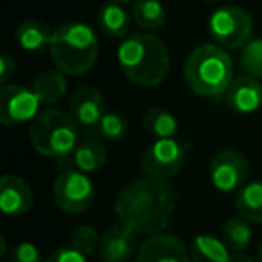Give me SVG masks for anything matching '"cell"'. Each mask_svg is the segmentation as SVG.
<instances>
[{"label": "cell", "instance_id": "cell-1", "mask_svg": "<svg viewBox=\"0 0 262 262\" xmlns=\"http://www.w3.org/2000/svg\"><path fill=\"white\" fill-rule=\"evenodd\" d=\"M119 223L139 235H158L167 230L176 210V194L162 180L137 178L119 190L113 205Z\"/></svg>", "mask_w": 262, "mask_h": 262}, {"label": "cell", "instance_id": "cell-2", "mask_svg": "<svg viewBox=\"0 0 262 262\" xmlns=\"http://www.w3.org/2000/svg\"><path fill=\"white\" fill-rule=\"evenodd\" d=\"M117 59L126 79L142 88H153L164 83L171 69L167 47L151 33L129 34L119 45Z\"/></svg>", "mask_w": 262, "mask_h": 262}, {"label": "cell", "instance_id": "cell-3", "mask_svg": "<svg viewBox=\"0 0 262 262\" xmlns=\"http://www.w3.org/2000/svg\"><path fill=\"white\" fill-rule=\"evenodd\" d=\"M79 131V124L70 113L49 108L31 122L29 140L36 153L56 160L61 169H69L72 167L74 149L81 140Z\"/></svg>", "mask_w": 262, "mask_h": 262}, {"label": "cell", "instance_id": "cell-4", "mask_svg": "<svg viewBox=\"0 0 262 262\" xmlns=\"http://www.w3.org/2000/svg\"><path fill=\"white\" fill-rule=\"evenodd\" d=\"M183 79L196 95L221 99L233 79V63L228 51L215 43L196 47L183 63Z\"/></svg>", "mask_w": 262, "mask_h": 262}, {"label": "cell", "instance_id": "cell-5", "mask_svg": "<svg viewBox=\"0 0 262 262\" xmlns=\"http://www.w3.org/2000/svg\"><path fill=\"white\" fill-rule=\"evenodd\" d=\"M51 58L56 69L69 77H79L90 72L99 56V40L90 26L69 22L52 33Z\"/></svg>", "mask_w": 262, "mask_h": 262}, {"label": "cell", "instance_id": "cell-6", "mask_svg": "<svg viewBox=\"0 0 262 262\" xmlns=\"http://www.w3.org/2000/svg\"><path fill=\"white\" fill-rule=\"evenodd\" d=\"M208 34L225 51H241L253 34L251 16L237 6H223L208 20Z\"/></svg>", "mask_w": 262, "mask_h": 262}, {"label": "cell", "instance_id": "cell-7", "mask_svg": "<svg viewBox=\"0 0 262 262\" xmlns=\"http://www.w3.org/2000/svg\"><path fill=\"white\" fill-rule=\"evenodd\" d=\"M54 201L67 214L79 215L94 205L95 189L86 172H81L76 167L63 169L61 174L54 180L52 185Z\"/></svg>", "mask_w": 262, "mask_h": 262}, {"label": "cell", "instance_id": "cell-8", "mask_svg": "<svg viewBox=\"0 0 262 262\" xmlns=\"http://www.w3.org/2000/svg\"><path fill=\"white\" fill-rule=\"evenodd\" d=\"M187 157V146L176 139L155 140L140 160L144 176L153 180H165L176 176L182 171Z\"/></svg>", "mask_w": 262, "mask_h": 262}, {"label": "cell", "instance_id": "cell-9", "mask_svg": "<svg viewBox=\"0 0 262 262\" xmlns=\"http://www.w3.org/2000/svg\"><path fill=\"white\" fill-rule=\"evenodd\" d=\"M208 172H210V182L215 190L225 194L239 192L246 185L250 164L241 151L226 147L212 158Z\"/></svg>", "mask_w": 262, "mask_h": 262}, {"label": "cell", "instance_id": "cell-10", "mask_svg": "<svg viewBox=\"0 0 262 262\" xmlns=\"http://www.w3.org/2000/svg\"><path fill=\"white\" fill-rule=\"evenodd\" d=\"M40 99L33 88H27L24 84H2L0 122L9 127L33 122L40 115Z\"/></svg>", "mask_w": 262, "mask_h": 262}, {"label": "cell", "instance_id": "cell-11", "mask_svg": "<svg viewBox=\"0 0 262 262\" xmlns=\"http://www.w3.org/2000/svg\"><path fill=\"white\" fill-rule=\"evenodd\" d=\"M69 113L86 135H97V127L106 113L104 95L95 86H79L69 99Z\"/></svg>", "mask_w": 262, "mask_h": 262}, {"label": "cell", "instance_id": "cell-12", "mask_svg": "<svg viewBox=\"0 0 262 262\" xmlns=\"http://www.w3.org/2000/svg\"><path fill=\"white\" fill-rule=\"evenodd\" d=\"M137 262H192V258L182 239L171 233H158L140 244Z\"/></svg>", "mask_w": 262, "mask_h": 262}, {"label": "cell", "instance_id": "cell-13", "mask_svg": "<svg viewBox=\"0 0 262 262\" xmlns=\"http://www.w3.org/2000/svg\"><path fill=\"white\" fill-rule=\"evenodd\" d=\"M137 235L129 226L117 223L112 225L101 237L99 255L104 262H127L137 250Z\"/></svg>", "mask_w": 262, "mask_h": 262}, {"label": "cell", "instance_id": "cell-14", "mask_svg": "<svg viewBox=\"0 0 262 262\" xmlns=\"http://www.w3.org/2000/svg\"><path fill=\"white\" fill-rule=\"evenodd\" d=\"M34 196L31 185L16 174L0 178V208L6 215H24L33 208Z\"/></svg>", "mask_w": 262, "mask_h": 262}, {"label": "cell", "instance_id": "cell-15", "mask_svg": "<svg viewBox=\"0 0 262 262\" xmlns=\"http://www.w3.org/2000/svg\"><path fill=\"white\" fill-rule=\"evenodd\" d=\"M228 106L237 113H255L262 106V84L251 76H235L225 94Z\"/></svg>", "mask_w": 262, "mask_h": 262}, {"label": "cell", "instance_id": "cell-16", "mask_svg": "<svg viewBox=\"0 0 262 262\" xmlns=\"http://www.w3.org/2000/svg\"><path fill=\"white\" fill-rule=\"evenodd\" d=\"M106 160H108V151L97 139V135L83 137L72 155V165L86 174L101 171Z\"/></svg>", "mask_w": 262, "mask_h": 262}, {"label": "cell", "instance_id": "cell-17", "mask_svg": "<svg viewBox=\"0 0 262 262\" xmlns=\"http://www.w3.org/2000/svg\"><path fill=\"white\" fill-rule=\"evenodd\" d=\"M97 26L102 34L110 38H117V40H126L129 36V27H131V16L122 4H110L102 6L97 13Z\"/></svg>", "mask_w": 262, "mask_h": 262}, {"label": "cell", "instance_id": "cell-18", "mask_svg": "<svg viewBox=\"0 0 262 262\" xmlns=\"http://www.w3.org/2000/svg\"><path fill=\"white\" fill-rule=\"evenodd\" d=\"M52 33L47 24L40 20H26L15 31L16 43L27 52H41L51 47Z\"/></svg>", "mask_w": 262, "mask_h": 262}, {"label": "cell", "instance_id": "cell-19", "mask_svg": "<svg viewBox=\"0 0 262 262\" xmlns=\"http://www.w3.org/2000/svg\"><path fill=\"white\" fill-rule=\"evenodd\" d=\"M33 90L41 104H56L67 94V76L61 70H45L33 81Z\"/></svg>", "mask_w": 262, "mask_h": 262}, {"label": "cell", "instance_id": "cell-20", "mask_svg": "<svg viewBox=\"0 0 262 262\" xmlns=\"http://www.w3.org/2000/svg\"><path fill=\"white\" fill-rule=\"evenodd\" d=\"M235 210L246 221L262 225V180L246 183L237 192Z\"/></svg>", "mask_w": 262, "mask_h": 262}, {"label": "cell", "instance_id": "cell-21", "mask_svg": "<svg viewBox=\"0 0 262 262\" xmlns=\"http://www.w3.org/2000/svg\"><path fill=\"white\" fill-rule=\"evenodd\" d=\"M189 250L192 262H230L232 257L228 246L212 235L194 237Z\"/></svg>", "mask_w": 262, "mask_h": 262}, {"label": "cell", "instance_id": "cell-22", "mask_svg": "<svg viewBox=\"0 0 262 262\" xmlns=\"http://www.w3.org/2000/svg\"><path fill=\"white\" fill-rule=\"evenodd\" d=\"M142 126L144 131L155 140L174 139L176 131H178V120L167 110L149 108L142 117Z\"/></svg>", "mask_w": 262, "mask_h": 262}, {"label": "cell", "instance_id": "cell-23", "mask_svg": "<svg viewBox=\"0 0 262 262\" xmlns=\"http://www.w3.org/2000/svg\"><path fill=\"white\" fill-rule=\"evenodd\" d=\"M131 16L144 31H157L165 24L167 13L160 0H135Z\"/></svg>", "mask_w": 262, "mask_h": 262}, {"label": "cell", "instance_id": "cell-24", "mask_svg": "<svg viewBox=\"0 0 262 262\" xmlns=\"http://www.w3.org/2000/svg\"><path fill=\"white\" fill-rule=\"evenodd\" d=\"M253 239V232L250 228V221L241 215L230 217L223 225V243L230 251H246Z\"/></svg>", "mask_w": 262, "mask_h": 262}, {"label": "cell", "instance_id": "cell-25", "mask_svg": "<svg viewBox=\"0 0 262 262\" xmlns=\"http://www.w3.org/2000/svg\"><path fill=\"white\" fill-rule=\"evenodd\" d=\"M129 133V122L120 112H106L97 127V137H104L113 142H120Z\"/></svg>", "mask_w": 262, "mask_h": 262}, {"label": "cell", "instance_id": "cell-26", "mask_svg": "<svg viewBox=\"0 0 262 262\" xmlns=\"http://www.w3.org/2000/svg\"><path fill=\"white\" fill-rule=\"evenodd\" d=\"M239 63L246 76L262 79V38H251L241 49Z\"/></svg>", "mask_w": 262, "mask_h": 262}, {"label": "cell", "instance_id": "cell-27", "mask_svg": "<svg viewBox=\"0 0 262 262\" xmlns=\"http://www.w3.org/2000/svg\"><path fill=\"white\" fill-rule=\"evenodd\" d=\"M99 244H101V237L92 225H79L70 233V246L84 253L86 257L99 251Z\"/></svg>", "mask_w": 262, "mask_h": 262}, {"label": "cell", "instance_id": "cell-28", "mask_svg": "<svg viewBox=\"0 0 262 262\" xmlns=\"http://www.w3.org/2000/svg\"><path fill=\"white\" fill-rule=\"evenodd\" d=\"M8 260L9 262H43V257H41V251L36 244L24 241V243H18L9 248Z\"/></svg>", "mask_w": 262, "mask_h": 262}, {"label": "cell", "instance_id": "cell-29", "mask_svg": "<svg viewBox=\"0 0 262 262\" xmlns=\"http://www.w3.org/2000/svg\"><path fill=\"white\" fill-rule=\"evenodd\" d=\"M45 262H86V255L72 246H63L58 248L54 253H51V257Z\"/></svg>", "mask_w": 262, "mask_h": 262}, {"label": "cell", "instance_id": "cell-30", "mask_svg": "<svg viewBox=\"0 0 262 262\" xmlns=\"http://www.w3.org/2000/svg\"><path fill=\"white\" fill-rule=\"evenodd\" d=\"M16 70V63L15 59L11 58L9 54H2L0 56V83L8 84V81L13 77Z\"/></svg>", "mask_w": 262, "mask_h": 262}, {"label": "cell", "instance_id": "cell-31", "mask_svg": "<svg viewBox=\"0 0 262 262\" xmlns=\"http://www.w3.org/2000/svg\"><path fill=\"white\" fill-rule=\"evenodd\" d=\"M230 262H257L250 257L244 251H232V257H230Z\"/></svg>", "mask_w": 262, "mask_h": 262}, {"label": "cell", "instance_id": "cell-32", "mask_svg": "<svg viewBox=\"0 0 262 262\" xmlns=\"http://www.w3.org/2000/svg\"><path fill=\"white\" fill-rule=\"evenodd\" d=\"M257 262H262V241L258 244V250H257Z\"/></svg>", "mask_w": 262, "mask_h": 262}, {"label": "cell", "instance_id": "cell-33", "mask_svg": "<svg viewBox=\"0 0 262 262\" xmlns=\"http://www.w3.org/2000/svg\"><path fill=\"white\" fill-rule=\"evenodd\" d=\"M108 2H113V4H127V2H135V0H108Z\"/></svg>", "mask_w": 262, "mask_h": 262}, {"label": "cell", "instance_id": "cell-34", "mask_svg": "<svg viewBox=\"0 0 262 262\" xmlns=\"http://www.w3.org/2000/svg\"><path fill=\"white\" fill-rule=\"evenodd\" d=\"M207 2H221V0H207Z\"/></svg>", "mask_w": 262, "mask_h": 262}]
</instances>
